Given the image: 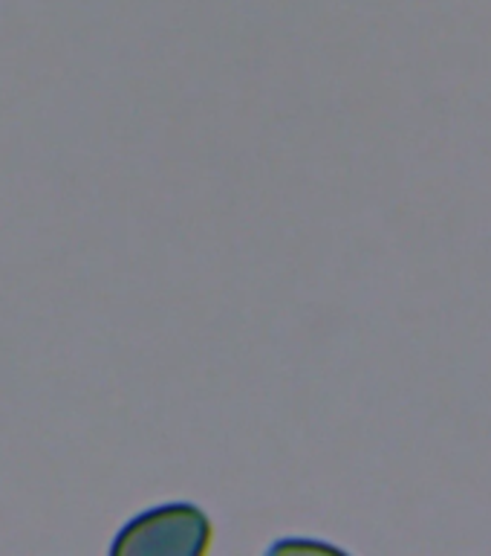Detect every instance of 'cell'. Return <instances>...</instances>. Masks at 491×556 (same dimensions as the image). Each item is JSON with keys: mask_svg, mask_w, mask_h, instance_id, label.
Masks as SVG:
<instances>
[{"mask_svg": "<svg viewBox=\"0 0 491 556\" xmlns=\"http://www.w3.org/2000/svg\"><path fill=\"white\" fill-rule=\"evenodd\" d=\"M211 542V521L197 504H163L130 519L113 542V556H199Z\"/></svg>", "mask_w": 491, "mask_h": 556, "instance_id": "obj_1", "label": "cell"}]
</instances>
